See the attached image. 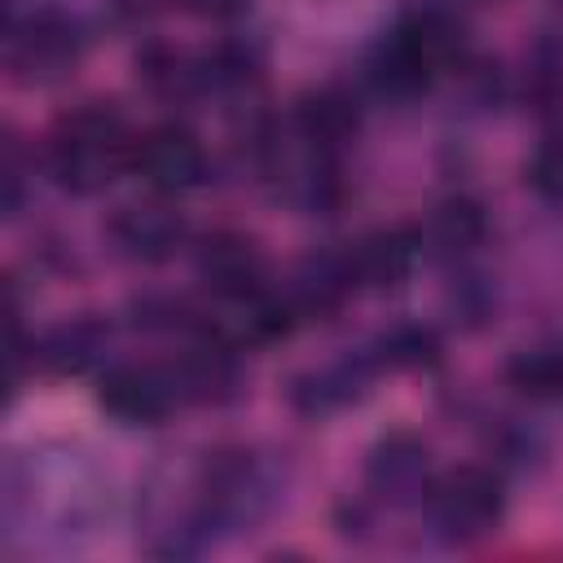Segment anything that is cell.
I'll use <instances>...</instances> for the list:
<instances>
[{
  "label": "cell",
  "mask_w": 563,
  "mask_h": 563,
  "mask_svg": "<svg viewBox=\"0 0 563 563\" xmlns=\"http://www.w3.org/2000/svg\"><path fill=\"white\" fill-rule=\"evenodd\" d=\"M4 550L70 554L97 541L114 519V475L79 440L13 449L0 484Z\"/></svg>",
  "instance_id": "obj_1"
},
{
  "label": "cell",
  "mask_w": 563,
  "mask_h": 563,
  "mask_svg": "<svg viewBox=\"0 0 563 563\" xmlns=\"http://www.w3.org/2000/svg\"><path fill=\"white\" fill-rule=\"evenodd\" d=\"M198 519L211 537V545L255 532L264 519L277 515L286 501V462L277 453H264L255 444H216L189 466Z\"/></svg>",
  "instance_id": "obj_2"
},
{
  "label": "cell",
  "mask_w": 563,
  "mask_h": 563,
  "mask_svg": "<svg viewBox=\"0 0 563 563\" xmlns=\"http://www.w3.org/2000/svg\"><path fill=\"white\" fill-rule=\"evenodd\" d=\"M136 154V128L114 101H79L53 119L44 132V172L57 189L75 198H92L106 185H114L123 172H132Z\"/></svg>",
  "instance_id": "obj_3"
},
{
  "label": "cell",
  "mask_w": 563,
  "mask_h": 563,
  "mask_svg": "<svg viewBox=\"0 0 563 563\" xmlns=\"http://www.w3.org/2000/svg\"><path fill=\"white\" fill-rule=\"evenodd\" d=\"M88 48V26L62 4H26L9 9L4 31V66L22 88H53L75 75Z\"/></svg>",
  "instance_id": "obj_4"
},
{
  "label": "cell",
  "mask_w": 563,
  "mask_h": 563,
  "mask_svg": "<svg viewBox=\"0 0 563 563\" xmlns=\"http://www.w3.org/2000/svg\"><path fill=\"white\" fill-rule=\"evenodd\" d=\"M427 532L440 545H475L506 519V479L493 462H462L435 471L422 501Z\"/></svg>",
  "instance_id": "obj_5"
},
{
  "label": "cell",
  "mask_w": 563,
  "mask_h": 563,
  "mask_svg": "<svg viewBox=\"0 0 563 563\" xmlns=\"http://www.w3.org/2000/svg\"><path fill=\"white\" fill-rule=\"evenodd\" d=\"M383 374L387 369H383L378 352L369 343H361V347H347V352H339L330 361H317V365L295 369L282 383V396H286L290 413H299L308 422H325V418L361 405Z\"/></svg>",
  "instance_id": "obj_6"
},
{
  "label": "cell",
  "mask_w": 563,
  "mask_h": 563,
  "mask_svg": "<svg viewBox=\"0 0 563 563\" xmlns=\"http://www.w3.org/2000/svg\"><path fill=\"white\" fill-rule=\"evenodd\" d=\"M431 479H435L431 444L409 427H391L365 449L361 493L378 510H413V506L422 510Z\"/></svg>",
  "instance_id": "obj_7"
},
{
  "label": "cell",
  "mask_w": 563,
  "mask_h": 563,
  "mask_svg": "<svg viewBox=\"0 0 563 563\" xmlns=\"http://www.w3.org/2000/svg\"><path fill=\"white\" fill-rule=\"evenodd\" d=\"M101 238H106V246H110L119 260H128V264H167L172 255H180V251L194 242L185 216H180L176 202L163 198V194L119 202V207L106 216Z\"/></svg>",
  "instance_id": "obj_8"
},
{
  "label": "cell",
  "mask_w": 563,
  "mask_h": 563,
  "mask_svg": "<svg viewBox=\"0 0 563 563\" xmlns=\"http://www.w3.org/2000/svg\"><path fill=\"white\" fill-rule=\"evenodd\" d=\"M97 405L123 427H158L185 409L172 365L154 361H110L97 374Z\"/></svg>",
  "instance_id": "obj_9"
},
{
  "label": "cell",
  "mask_w": 563,
  "mask_h": 563,
  "mask_svg": "<svg viewBox=\"0 0 563 563\" xmlns=\"http://www.w3.org/2000/svg\"><path fill=\"white\" fill-rule=\"evenodd\" d=\"M132 172L145 180L150 194L180 198V194L211 180V154H207L202 136L189 123L167 119V123H154V128L136 132Z\"/></svg>",
  "instance_id": "obj_10"
},
{
  "label": "cell",
  "mask_w": 563,
  "mask_h": 563,
  "mask_svg": "<svg viewBox=\"0 0 563 563\" xmlns=\"http://www.w3.org/2000/svg\"><path fill=\"white\" fill-rule=\"evenodd\" d=\"M189 255H194V277L220 303H242L273 286L264 246L242 229H207L189 242Z\"/></svg>",
  "instance_id": "obj_11"
},
{
  "label": "cell",
  "mask_w": 563,
  "mask_h": 563,
  "mask_svg": "<svg viewBox=\"0 0 563 563\" xmlns=\"http://www.w3.org/2000/svg\"><path fill=\"white\" fill-rule=\"evenodd\" d=\"M282 295L290 299L299 321H330V317H339L361 295L347 242L343 246H334V242L330 246H312L308 255H299L290 277H286V286H282Z\"/></svg>",
  "instance_id": "obj_12"
},
{
  "label": "cell",
  "mask_w": 563,
  "mask_h": 563,
  "mask_svg": "<svg viewBox=\"0 0 563 563\" xmlns=\"http://www.w3.org/2000/svg\"><path fill=\"white\" fill-rule=\"evenodd\" d=\"M110 347H114V321L101 312H79L35 334V369L53 378L101 374L110 365Z\"/></svg>",
  "instance_id": "obj_13"
},
{
  "label": "cell",
  "mask_w": 563,
  "mask_h": 563,
  "mask_svg": "<svg viewBox=\"0 0 563 563\" xmlns=\"http://www.w3.org/2000/svg\"><path fill=\"white\" fill-rule=\"evenodd\" d=\"M347 255H352V268H356V282L361 290H396L413 277V268L427 260L422 255V238H418V224H383V229H369L361 238L347 242Z\"/></svg>",
  "instance_id": "obj_14"
},
{
  "label": "cell",
  "mask_w": 563,
  "mask_h": 563,
  "mask_svg": "<svg viewBox=\"0 0 563 563\" xmlns=\"http://www.w3.org/2000/svg\"><path fill=\"white\" fill-rule=\"evenodd\" d=\"M422 255L435 264H471V255L488 242V207L475 194H449L440 198L427 220L418 224Z\"/></svg>",
  "instance_id": "obj_15"
},
{
  "label": "cell",
  "mask_w": 563,
  "mask_h": 563,
  "mask_svg": "<svg viewBox=\"0 0 563 563\" xmlns=\"http://www.w3.org/2000/svg\"><path fill=\"white\" fill-rule=\"evenodd\" d=\"M361 75L365 84L378 92V97H391V101H409V97H422L435 79H440V66L400 31V26H387L365 62H361Z\"/></svg>",
  "instance_id": "obj_16"
},
{
  "label": "cell",
  "mask_w": 563,
  "mask_h": 563,
  "mask_svg": "<svg viewBox=\"0 0 563 563\" xmlns=\"http://www.w3.org/2000/svg\"><path fill=\"white\" fill-rule=\"evenodd\" d=\"M299 141L317 145V150H334L343 154V145L356 136L361 128V106H356V92L339 88V84H321V88H308L303 97H295L290 106V123H286Z\"/></svg>",
  "instance_id": "obj_17"
},
{
  "label": "cell",
  "mask_w": 563,
  "mask_h": 563,
  "mask_svg": "<svg viewBox=\"0 0 563 563\" xmlns=\"http://www.w3.org/2000/svg\"><path fill=\"white\" fill-rule=\"evenodd\" d=\"M136 84L167 101V106H185V101H202V79H198V48H180L172 40H145L132 57Z\"/></svg>",
  "instance_id": "obj_18"
},
{
  "label": "cell",
  "mask_w": 563,
  "mask_h": 563,
  "mask_svg": "<svg viewBox=\"0 0 563 563\" xmlns=\"http://www.w3.org/2000/svg\"><path fill=\"white\" fill-rule=\"evenodd\" d=\"M264 75V53L255 40L242 35H224L207 48H198V79H202V97L216 101H233V97H251L255 84Z\"/></svg>",
  "instance_id": "obj_19"
},
{
  "label": "cell",
  "mask_w": 563,
  "mask_h": 563,
  "mask_svg": "<svg viewBox=\"0 0 563 563\" xmlns=\"http://www.w3.org/2000/svg\"><path fill=\"white\" fill-rule=\"evenodd\" d=\"M369 347L378 352L387 374H413L440 365V334L427 321H391L369 339Z\"/></svg>",
  "instance_id": "obj_20"
},
{
  "label": "cell",
  "mask_w": 563,
  "mask_h": 563,
  "mask_svg": "<svg viewBox=\"0 0 563 563\" xmlns=\"http://www.w3.org/2000/svg\"><path fill=\"white\" fill-rule=\"evenodd\" d=\"M506 383L528 400H563V339L519 347L506 361Z\"/></svg>",
  "instance_id": "obj_21"
},
{
  "label": "cell",
  "mask_w": 563,
  "mask_h": 563,
  "mask_svg": "<svg viewBox=\"0 0 563 563\" xmlns=\"http://www.w3.org/2000/svg\"><path fill=\"white\" fill-rule=\"evenodd\" d=\"M523 92L537 110L563 101V31H541L523 53Z\"/></svg>",
  "instance_id": "obj_22"
},
{
  "label": "cell",
  "mask_w": 563,
  "mask_h": 563,
  "mask_svg": "<svg viewBox=\"0 0 563 563\" xmlns=\"http://www.w3.org/2000/svg\"><path fill=\"white\" fill-rule=\"evenodd\" d=\"M444 308L462 330H479L493 321L497 312V290L484 273H475L471 264H453V282L444 290Z\"/></svg>",
  "instance_id": "obj_23"
},
{
  "label": "cell",
  "mask_w": 563,
  "mask_h": 563,
  "mask_svg": "<svg viewBox=\"0 0 563 563\" xmlns=\"http://www.w3.org/2000/svg\"><path fill=\"white\" fill-rule=\"evenodd\" d=\"M523 185L545 202V207H563V128H550L528 163H523Z\"/></svg>",
  "instance_id": "obj_24"
},
{
  "label": "cell",
  "mask_w": 563,
  "mask_h": 563,
  "mask_svg": "<svg viewBox=\"0 0 563 563\" xmlns=\"http://www.w3.org/2000/svg\"><path fill=\"white\" fill-rule=\"evenodd\" d=\"M26 158H22V150H18V141L9 136V145H4V216L13 220L18 211H22V194H26Z\"/></svg>",
  "instance_id": "obj_25"
},
{
  "label": "cell",
  "mask_w": 563,
  "mask_h": 563,
  "mask_svg": "<svg viewBox=\"0 0 563 563\" xmlns=\"http://www.w3.org/2000/svg\"><path fill=\"white\" fill-rule=\"evenodd\" d=\"M176 4L194 18H207V22H229V18L251 9V0H176Z\"/></svg>",
  "instance_id": "obj_26"
},
{
  "label": "cell",
  "mask_w": 563,
  "mask_h": 563,
  "mask_svg": "<svg viewBox=\"0 0 563 563\" xmlns=\"http://www.w3.org/2000/svg\"><path fill=\"white\" fill-rule=\"evenodd\" d=\"M167 4H176V0H114V9H119L123 18H132V22H141V18H150V13L167 9Z\"/></svg>",
  "instance_id": "obj_27"
},
{
  "label": "cell",
  "mask_w": 563,
  "mask_h": 563,
  "mask_svg": "<svg viewBox=\"0 0 563 563\" xmlns=\"http://www.w3.org/2000/svg\"><path fill=\"white\" fill-rule=\"evenodd\" d=\"M559 4H563V0H559Z\"/></svg>",
  "instance_id": "obj_28"
}]
</instances>
